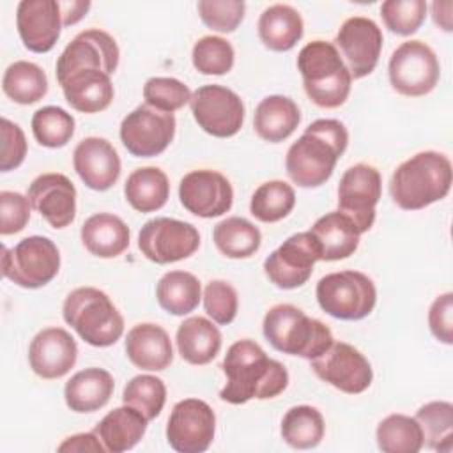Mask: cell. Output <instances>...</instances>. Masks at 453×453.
Wrapping results in <instances>:
<instances>
[{
    "label": "cell",
    "mask_w": 453,
    "mask_h": 453,
    "mask_svg": "<svg viewBox=\"0 0 453 453\" xmlns=\"http://www.w3.org/2000/svg\"><path fill=\"white\" fill-rule=\"evenodd\" d=\"M221 370L226 384L219 391V398L234 405L253 398H274L288 386L287 368L280 361L271 359L253 340L232 343L223 357Z\"/></svg>",
    "instance_id": "1"
},
{
    "label": "cell",
    "mask_w": 453,
    "mask_h": 453,
    "mask_svg": "<svg viewBox=\"0 0 453 453\" xmlns=\"http://www.w3.org/2000/svg\"><path fill=\"white\" fill-rule=\"evenodd\" d=\"M347 143L349 133L343 122L336 119L313 120L287 150L288 177L301 188L322 186L333 175Z\"/></svg>",
    "instance_id": "2"
},
{
    "label": "cell",
    "mask_w": 453,
    "mask_h": 453,
    "mask_svg": "<svg viewBox=\"0 0 453 453\" xmlns=\"http://www.w3.org/2000/svg\"><path fill=\"white\" fill-rule=\"evenodd\" d=\"M451 180L449 157L435 150H423L393 172L389 193L400 209L419 211L442 200L449 193Z\"/></svg>",
    "instance_id": "3"
},
{
    "label": "cell",
    "mask_w": 453,
    "mask_h": 453,
    "mask_svg": "<svg viewBox=\"0 0 453 453\" xmlns=\"http://www.w3.org/2000/svg\"><path fill=\"white\" fill-rule=\"evenodd\" d=\"M306 96L320 108H338L350 94L352 76L333 42L311 41L297 55Z\"/></svg>",
    "instance_id": "4"
},
{
    "label": "cell",
    "mask_w": 453,
    "mask_h": 453,
    "mask_svg": "<svg viewBox=\"0 0 453 453\" xmlns=\"http://www.w3.org/2000/svg\"><path fill=\"white\" fill-rule=\"evenodd\" d=\"M262 331L273 349L313 359L334 342L331 329L294 304H274L264 317Z\"/></svg>",
    "instance_id": "5"
},
{
    "label": "cell",
    "mask_w": 453,
    "mask_h": 453,
    "mask_svg": "<svg viewBox=\"0 0 453 453\" xmlns=\"http://www.w3.org/2000/svg\"><path fill=\"white\" fill-rule=\"evenodd\" d=\"M64 320L92 347H110L124 333V319L111 299L96 287H80L67 294Z\"/></svg>",
    "instance_id": "6"
},
{
    "label": "cell",
    "mask_w": 453,
    "mask_h": 453,
    "mask_svg": "<svg viewBox=\"0 0 453 453\" xmlns=\"http://www.w3.org/2000/svg\"><path fill=\"white\" fill-rule=\"evenodd\" d=\"M315 296L319 306L340 320H361L372 313L377 303L373 281L359 271H340L322 276Z\"/></svg>",
    "instance_id": "7"
},
{
    "label": "cell",
    "mask_w": 453,
    "mask_h": 453,
    "mask_svg": "<svg viewBox=\"0 0 453 453\" xmlns=\"http://www.w3.org/2000/svg\"><path fill=\"white\" fill-rule=\"evenodd\" d=\"M60 269V253L44 235L21 239L12 250L2 248V274L23 288L48 285Z\"/></svg>",
    "instance_id": "8"
},
{
    "label": "cell",
    "mask_w": 453,
    "mask_h": 453,
    "mask_svg": "<svg viewBox=\"0 0 453 453\" xmlns=\"http://www.w3.org/2000/svg\"><path fill=\"white\" fill-rule=\"evenodd\" d=\"M391 87L409 97L432 92L441 76V65L434 50L423 41L411 39L402 42L389 58Z\"/></svg>",
    "instance_id": "9"
},
{
    "label": "cell",
    "mask_w": 453,
    "mask_h": 453,
    "mask_svg": "<svg viewBox=\"0 0 453 453\" xmlns=\"http://www.w3.org/2000/svg\"><path fill=\"white\" fill-rule=\"evenodd\" d=\"M198 246V230L191 223L173 218L149 219L138 234V248L142 255L161 265L191 257Z\"/></svg>",
    "instance_id": "10"
},
{
    "label": "cell",
    "mask_w": 453,
    "mask_h": 453,
    "mask_svg": "<svg viewBox=\"0 0 453 453\" xmlns=\"http://www.w3.org/2000/svg\"><path fill=\"white\" fill-rule=\"evenodd\" d=\"M175 117L149 104L136 106L120 124V142L136 157H154L166 150L175 136Z\"/></svg>",
    "instance_id": "11"
},
{
    "label": "cell",
    "mask_w": 453,
    "mask_h": 453,
    "mask_svg": "<svg viewBox=\"0 0 453 453\" xmlns=\"http://www.w3.org/2000/svg\"><path fill=\"white\" fill-rule=\"evenodd\" d=\"M191 113L196 124L216 138H228L239 133L244 122L241 97L223 85H203L191 94Z\"/></svg>",
    "instance_id": "12"
},
{
    "label": "cell",
    "mask_w": 453,
    "mask_h": 453,
    "mask_svg": "<svg viewBox=\"0 0 453 453\" xmlns=\"http://www.w3.org/2000/svg\"><path fill=\"white\" fill-rule=\"evenodd\" d=\"M320 260V248L311 232H299L290 235L274 250L264 262L265 276L278 288L290 290L303 287L311 273L315 262Z\"/></svg>",
    "instance_id": "13"
},
{
    "label": "cell",
    "mask_w": 453,
    "mask_h": 453,
    "mask_svg": "<svg viewBox=\"0 0 453 453\" xmlns=\"http://www.w3.org/2000/svg\"><path fill=\"white\" fill-rule=\"evenodd\" d=\"M310 366L319 379L349 395L363 393L373 379L370 361L345 342H333L320 356L310 359Z\"/></svg>",
    "instance_id": "14"
},
{
    "label": "cell",
    "mask_w": 453,
    "mask_h": 453,
    "mask_svg": "<svg viewBox=\"0 0 453 453\" xmlns=\"http://www.w3.org/2000/svg\"><path fill=\"white\" fill-rule=\"evenodd\" d=\"M216 432V414L212 407L198 398L177 402L166 423V441L179 453L205 451Z\"/></svg>",
    "instance_id": "15"
},
{
    "label": "cell",
    "mask_w": 453,
    "mask_h": 453,
    "mask_svg": "<svg viewBox=\"0 0 453 453\" xmlns=\"http://www.w3.org/2000/svg\"><path fill=\"white\" fill-rule=\"evenodd\" d=\"M382 191V179L375 166L357 163L347 168L338 184V211L349 216L361 234L375 221V205Z\"/></svg>",
    "instance_id": "16"
},
{
    "label": "cell",
    "mask_w": 453,
    "mask_h": 453,
    "mask_svg": "<svg viewBox=\"0 0 453 453\" xmlns=\"http://www.w3.org/2000/svg\"><path fill=\"white\" fill-rule=\"evenodd\" d=\"M382 32L379 25L365 16L345 19L334 37V46L354 80L368 76L380 57Z\"/></svg>",
    "instance_id": "17"
},
{
    "label": "cell",
    "mask_w": 453,
    "mask_h": 453,
    "mask_svg": "<svg viewBox=\"0 0 453 453\" xmlns=\"http://www.w3.org/2000/svg\"><path fill=\"white\" fill-rule=\"evenodd\" d=\"M119 57V46L108 32L99 28L83 30L60 53L57 60V80L60 83L81 69H99L111 74L117 71Z\"/></svg>",
    "instance_id": "18"
},
{
    "label": "cell",
    "mask_w": 453,
    "mask_h": 453,
    "mask_svg": "<svg viewBox=\"0 0 453 453\" xmlns=\"http://www.w3.org/2000/svg\"><path fill=\"white\" fill-rule=\"evenodd\" d=\"M182 207L198 218H218L230 211L234 189L230 180L216 170H193L180 179Z\"/></svg>",
    "instance_id": "19"
},
{
    "label": "cell",
    "mask_w": 453,
    "mask_h": 453,
    "mask_svg": "<svg viewBox=\"0 0 453 453\" xmlns=\"http://www.w3.org/2000/svg\"><path fill=\"white\" fill-rule=\"evenodd\" d=\"M27 196L32 209L53 228H65L76 218V188L64 173H41L32 180Z\"/></svg>",
    "instance_id": "20"
},
{
    "label": "cell",
    "mask_w": 453,
    "mask_h": 453,
    "mask_svg": "<svg viewBox=\"0 0 453 453\" xmlns=\"http://www.w3.org/2000/svg\"><path fill=\"white\" fill-rule=\"evenodd\" d=\"M18 34L27 50L50 51L60 37L62 12L57 0H21L16 9Z\"/></svg>",
    "instance_id": "21"
},
{
    "label": "cell",
    "mask_w": 453,
    "mask_h": 453,
    "mask_svg": "<svg viewBox=\"0 0 453 453\" xmlns=\"http://www.w3.org/2000/svg\"><path fill=\"white\" fill-rule=\"evenodd\" d=\"M78 357L76 340L62 327L39 331L28 347V363L41 379H60L71 372Z\"/></svg>",
    "instance_id": "22"
},
{
    "label": "cell",
    "mask_w": 453,
    "mask_h": 453,
    "mask_svg": "<svg viewBox=\"0 0 453 453\" xmlns=\"http://www.w3.org/2000/svg\"><path fill=\"white\" fill-rule=\"evenodd\" d=\"M73 166L83 184L94 191L110 189L120 175V157L113 145L99 136L83 138L73 152Z\"/></svg>",
    "instance_id": "23"
},
{
    "label": "cell",
    "mask_w": 453,
    "mask_h": 453,
    "mask_svg": "<svg viewBox=\"0 0 453 453\" xmlns=\"http://www.w3.org/2000/svg\"><path fill=\"white\" fill-rule=\"evenodd\" d=\"M127 359L142 370L161 372L173 361V349L168 333L150 322L136 324L126 336Z\"/></svg>",
    "instance_id": "24"
},
{
    "label": "cell",
    "mask_w": 453,
    "mask_h": 453,
    "mask_svg": "<svg viewBox=\"0 0 453 453\" xmlns=\"http://www.w3.org/2000/svg\"><path fill=\"white\" fill-rule=\"evenodd\" d=\"M65 101L81 113H97L113 101V85L110 74L99 69H81L60 81Z\"/></svg>",
    "instance_id": "25"
},
{
    "label": "cell",
    "mask_w": 453,
    "mask_h": 453,
    "mask_svg": "<svg viewBox=\"0 0 453 453\" xmlns=\"http://www.w3.org/2000/svg\"><path fill=\"white\" fill-rule=\"evenodd\" d=\"M320 248V260H343L350 257L357 246L361 232L356 223L340 211L320 216L310 228Z\"/></svg>",
    "instance_id": "26"
},
{
    "label": "cell",
    "mask_w": 453,
    "mask_h": 453,
    "mask_svg": "<svg viewBox=\"0 0 453 453\" xmlns=\"http://www.w3.org/2000/svg\"><path fill=\"white\" fill-rule=\"evenodd\" d=\"M115 389V380L110 372L103 368H85L76 372L64 388V398L74 412H94L104 407Z\"/></svg>",
    "instance_id": "27"
},
{
    "label": "cell",
    "mask_w": 453,
    "mask_h": 453,
    "mask_svg": "<svg viewBox=\"0 0 453 453\" xmlns=\"http://www.w3.org/2000/svg\"><path fill=\"white\" fill-rule=\"evenodd\" d=\"M149 419L131 405L110 411L94 428L106 451L122 453L134 448L147 430Z\"/></svg>",
    "instance_id": "28"
},
{
    "label": "cell",
    "mask_w": 453,
    "mask_h": 453,
    "mask_svg": "<svg viewBox=\"0 0 453 453\" xmlns=\"http://www.w3.org/2000/svg\"><path fill=\"white\" fill-rule=\"evenodd\" d=\"M88 253L99 258L122 255L129 246V226L115 214L99 212L85 219L80 230Z\"/></svg>",
    "instance_id": "29"
},
{
    "label": "cell",
    "mask_w": 453,
    "mask_h": 453,
    "mask_svg": "<svg viewBox=\"0 0 453 453\" xmlns=\"http://www.w3.org/2000/svg\"><path fill=\"white\" fill-rule=\"evenodd\" d=\"M301 122V111L297 104L287 96L264 97L253 117L255 133L271 143L287 140Z\"/></svg>",
    "instance_id": "30"
},
{
    "label": "cell",
    "mask_w": 453,
    "mask_h": 453,
    "mask_svg": "<svg viewBox=\"0 0 453 453\" xmlns=\"http://www.w3.org/2000/svg\"><path fill=\"white\" fill-rule=\"evenodd\" d=\"M179 354L189 365L211 363L221 349L219 329L205 317L186 319L175 334Z\"/></svg>",
    "instance_id": "31"
},
{
    "label": "cell",
    "mask_w": 453,
    "mask_h": 453,
    "mask_svg": "<svg viewBox=\"0 0 453 453\" xmlns=\"http://www.w3.org/2000/svg\"><path fill=\"white\" fill-rule=\"evenodd\" d=\"M303 18L287 4L265 7L258 18V37L273 51H288L303 37Z\"/></svg>",
    "instance_id": "32"
},
{
    "label": "cell",
    "mask_w": 453,
    "mask_h": 453,
    "mask_svg": "<svg viewBox=\"0 0 453 453\" xmlns=\"http://www.w3.org/2000/svg\"><path fill=\"white\" fill-rule=\"evenodd\" d=\"M124 195L134 211L154 212L166 203L170 182L166 173L157 166L136 168L124 184Z\"/></svg>",
    "instance_id": "33"
},
{
    "label": "cell",
    "mask_w": 453,
    "mask_h": 453,
    "mask_svg": "<svg viewBox=\"0 0 453 453\" xmlns=\"http://www.w3.org/2000/svg\"><path fill=\"white\" fill-rule=\"evenodd\" d=\"M202 297L200 280L188 271H170L161 276L156 287L159 306L177 317L191 313Z\"/></svg>",
    "instance_id": "34"
},
{
    "label": "cell",
    "mask_w": 453,
    "mask_h": 453,
    "mask_svg": "<svg viewBox=\"0 0 453 453\" xmlns=\"http://www.w3.org/2000/svg\"><path fill=\"white\" fill-rule=\"evenodd\" d=\"M2 88L9 99L19 104H34L48 92L46 73L34 62H12L2 78Z\"/></svg>",
    "instance_id": "35"
},
{
    "label": "cell",
    "mask_w": 453,
    "mask_h": 453,
    "mask_svg": "<svg viewBox=\"0 0 453 453\" xmlns=\"http://www.w3.org/2000/svg\"><path fill=\"white\" fill-rule=\"evenodd\" d=\"M212 239L225 257L248 258L260 248L262 234L251 221L230 216L214 226Z\"/></svg>",
    "instance_id": "36"
},
{
    "label": "cell",
    "mask_w": 453,
    "mask_h": 453,
    "mask_svg": "<svg viewBox=\"0 0 453 453\" xmlns=\"http://www.w3.org/2000/svg\"><path fill=\"white\" fill-rule=\"evenodd\" d=\"M326 432L324 418L311 405L290 407L281 419V437L296 449L315 448Z\"/></svg>",
    "instance_id": "37"
},
{
    "label": "cell",
    "mask_w": 453,
    "mask_h": 453,
    "mask_svg": "<svg viewBox=\"0 0 453 453\" xmlns=\"http://www.w3.org/2000/svg\"><path fill=\"white\" fill-rule=\"evenodd\" d=\"M377 446L384 453H418L423 448V432L416 418L389 414L377 425Z\"/></svg>",
    "instance_id": "38"
},
{
    "label": "cell",
    "mask_w": 453,
    "mask_h": 453,
    "mask_svg": "<svg viewBox=\"0 0 453 453\" xmlns=\"http://www.w3.org/2000/svg\"><path fill=\"white\" fill-rule=\"evenodd\" d=\"M423 432V446L435 451L453 448V405L449 402H428L416 412Z\"/></svg>",
    "instance_id": "39"
},
{
    "label": "cell",
    "mask_w": 453,
    "mask_h": 453,
    "mask_svg": "<svg viewBox=\"0 0 453 453\" xmlns=\"http://www.w3.org/2000/svg\"><path fill=\"white\" fill-rule=\"evenodd\" d=\"M296 205V193L285 180L260 184L250 202V212L262 223H276L290 214Z\"/></svg>",
    "instance_id": "40"
},
{
    "label": "cell",
    "mask_w": 453,
    "mask_h": 453,
    "mask_svg": "<svg viewBox=\"0 0 453 453\" xmlns=\"http://www.w3.org/2000/svg\"><path fill=\"white\" fill-rule=\"evenodd\" d=\"M74 117L60 106H42L32 117L34 138L50 149L64 147L74 134Z\"/></svg>",
    "instance_id": "41"
},
{
    "label": "cell",
    "mask_w": 453,
    "mask_h": 453,
    "mask_svg": "<svg viewBox=\"0 0 453 453\" xmlns=\"http://www.w3.org/2000/svg\"><path fill=\"white\" fill-rule=\"evenodd\" d=\"M122 402L134 407L149 421L157 418L166 402V386L156 375H136L122 391Z\"/></svg>",
    "instance_id": "42"
},
{
    "label": "cell",
    "mask_w": 453,
    "mask_h": 453,
    "mask_svg": "<svg viewBox=\"0 0 453 453\" xmlns=\"http://www.w3.org/2000/svg\"><path fill=\"white\" fill-rule=\"evenodd\" d=\"M234 48L232 44L219 35H203L200 37L191 53L193 65L202 74L221 76L234 67Z\"/></svg>",
    "instance_id": "43"
},
{
    "label": "cell",
    "mask_w": 453,
    "mask_h": 453,
    "mask_svg": "<svg viewBox=\"0 0 453 453\" xmlns=\"http://www.w3.org/2000/svg\"><path fill=\"white\" fill-rule=\"evenodd\" d=\"M143 99L156 110L173 113L191 101V90L177 78L154 76L143 85Z\"/></svg>",
    "instance_id": "44"
},
{
    "label": "cell",
    "mask_w": 453,
    "mask_h": 453,
    "mask_svg": "<svg viewBox=\"0 0 453 453\" xmlns=\"http://www.w3.org/2000/svg\"><path fill=\"white\" fill-rule=\"evenodd\" d=\"M380 16L393 34L411 35L414 34L426 16L425 0H386L380 5Z\"/></svg>",
    "instance_id": "45"
},
{
    "label": "cell",
    "mask_w": 453,
    "mask_h": 453,
    "mask_svg": "<svg viewBox=\"0 0 453 453\" xmlns=\"http://www.w3.org/2000/svg\"><path fill=\"white\" fill-rule=\"evenodd\" d=\"M200 19L216 32H234L246 11V4L242 0H200L196 4Z\"/></svg>",
    "instance_id": "46"
},
{
    "label": "cell",
    "mask_w": 453,
    "mask_h": 453,
    "mask_svg": "<svg viewBox=\"0 0 453 453\" xmlns=\"http://www.w3.org/2000/svg\"><path fill=\"white\" fill-rule=\"evenodd\" d=\"M237 292L223 280H212L203 290V308L205 313L221 326L230 324L237 315Z\"/></svg>",
    "instance_id": "47"
},
{
    "label": "cell",
    "mask_w": 453,
    "mask_h": 453,
    "mask_svg": "<svg viewBox=\"0 0 453 453\" xmlns=\"http://www.w3.org/2000/svg\"><path fill=\"white\" fill-rule=\"evenodd\" d=\"M30 200L16 191L0 193V234L11 235L21 232L30 219Z\"/></svg>",
    "instance_id": "48"
},
{
    "label": "cell",
    "mask_w": 453,
    "mask_h": 453,
    "mask_svg": "<svg viewBox=\"0 0 453 453\" xmlns=\"http://www.w3.org/2000/svg\"><path fill=\"white\" fill-rule=\"evenodd\" d=\"M27 156V138L23 129L11 122L9 119H2V157L0 170L11 172L18 168Z\"/></svg>",
    "instance_id": "49"
},
{
    "label": "cell",
    "mask_w": 453,
    "mask_h": 453,
    "mask_svg": "<svg viewBox=\"0 0 453 453\" xmlns=\"http://www.w3.org/2000/svg\"><path fill=\"white\" fill-rule=\"evenodd\" d=\"M428 327L432 334L446 343H453V294L446 292L434 299L428 310Z\"/></svg>",
    "instance_id": "50"
},
{
    "label": "cell",
    "mask_w": 453,
    "mask_h": 453,
    "mask_svg": "<svg viewBox=\"0 0 453 453\" xmlns=\"http://www.w3.org/2000/svg\"><path fill=\"white\" fill-rule=\"evenodd\" d=\"M58 451H92V453H104V446L99 441V437L94 432H87V434H76L67 437L62 444H58L57 448Z\"/></svg>",
    "instance_id": "51"
},
{
    "label": "cell",
    "mask_w": 453,
    "mask_h": 453,
    "mask_svg": "<svg viewBox=\"0 0 453 453\" xmlns=\"http://www.w3.org/2000/svg\"><path fill=\"white\" fill-rule=\"evenodd\" d=\"M60 12H62V23L64 27L76 25L90 9L88 0H71V2H58Z\"/></svg>",
    "instance_id": "52"
},
{
    "label": "cell",
    "mask_w": 453,
    "mask_h": 453,
    "mask_svg": "<svg viewBox=\"0 0 453 453\" xmlns=\"http://www.w3.org/2000/svg\"><path fill=\"white\" fill-rule=\"evenodd\" d=\"M451 9L453 2H434L432 4V18L437 27H441L444 32H451Z\"/></svg>",
    "instance_id": "53"
}]
</instances>
